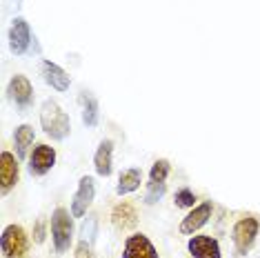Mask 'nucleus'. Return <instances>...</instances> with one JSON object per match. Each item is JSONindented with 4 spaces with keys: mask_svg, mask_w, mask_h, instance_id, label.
I'll use <instances>...</instances> for the list:
<instances>
[{
    "mask_svg": "<svg viewBox=\"0 0 260 258\" xmlns=\"http://www.w3.org/2000/svg\"><path fill=\"white\" fill-rule=\"evenodd\" d=\"M40 125L45 134L54 140H64L72 132V120L56 101H45L40 107Z\"/></svg>",
    "mask_w": 260,
    "mask_h": 258,
    "instance_id": "f257e3e1",
    "label": "nucleus"
},
{
    "mask_svg": "<svg viewBox=\"0 0 260 258\" xmlns=\"http://www.w3.org/2000/svg\"><path fill=\"white\" fill-rule=\"evenodd\" d=\"M51 240L58 254H64L72 247L74 240V214H69L64 207H56L51 214Z\"/></svg>",
    "mask_w": 260,
    "mask_h": 258,
    "instance_id": "f03ea898",
    "label": "nucleus"
},
{
    "mask_svg": "<svg viewBox=\"0 0 260 258\" xmlns=\"http://www.w3.org/2000/svg\"><path fill=\"white\" fill-rule=\"evenodd\" d=\"M258 220L253 216H242V218L234 225L232 230V238H234V251L236 256H247L256 243V236H258Z\"/></svg>",
    "mask_w": 260,
    "mask_h": 258,
    "instance_id": "7ed1b4c3",
    "label": "nucleus"
},
{
    "mask_svg": "<svg viewBox=\"0 0 260 258\" xmlns=\"http://www.w3.org/2000/svg\"><path fill=\"white\" fill-rule=\"evenodd\" d=\"M0 245H3L5 258H25L27 249H29L27 232L22 230L20 225H7V227L3 230V238H0Z\"/></svg>",
    "mask_w": 260,
    "mask_h": 258,
    "instance_id": "20e7f679",
    "label": "nucleus"
},
{
    "mask_svg": "<svg viewBox=\"0 0 260 258\" xmlns=\"http://www.w3.org/2000/svg\"><path fill=\"white\" fill-rule=\"evenodd\" d=\"M93 196H96V185H93L91 176H82L78 180V189H76L72 198V214L74 218H82L87 214V209L91 207Z\"/></svg>",
    "mask_w": 260,
    "mask_h": 258,
    "instance_id": "39448f33",
    "label": "nucleus"
},
{
    "mask_svg": "<svg viewBox=\"0 0 260 258\" xmlns=\"http://www.w3.org/2000/svg\"><path fill=\"white\" fill-rule=\"evenodd\" d=\"M56 165V149L49 145H36L29 156V172L31 176H45Z\"/></svg>",
    "mask_w": 260,
    "mask_h": 258,
    "instance_id": "423d86ee",
    "label": "nucleus"
},
{
    "mask_svg": "<svg viewBox=\"0 0 260 258\" xmlns=\"http://www.w3.org/2000/svg\"><path fill=\"white\" fill-rule=\"evenodd\" d=\"M122 258H160L156 247L145 234H134L125 240V249H122Z\"/></svg>",
    "mask_w": 260,
    "mask_h": 258,
    "instance_id": "0eeeda50",
    "label": "nucleus"
},
{
    "mask_svg": "<svg viewBox=\"0 0 260 258\" xmlns=\"http://www.w3.org/2000/svg\"><path fill=\"white\" fill-rule=\"evenodd\" d=\"M211 212H214V207H211V203H203L198 205V207H193L191 212H189L185 218L180 222V234H185V236H193L200 227L207 225V220L211 218Z\"/></svg>",
    "mask_w": 260,
    "mask_h": 258,
    "instance_id": "6e6552de",
    "label": "nucleus"
},
{
    "mask_svg": "<svg viewBox=\"0 0 260 258\" xmlns=\"http://www.w3.org/2000/svg\"><path fill=\"white\" fill-rule=\"evenodd\" d=\"M7 96H9V101H14L18 107H27V105H31V101H34V87H31V83H29L27 76L16 74L14 78L9 80Z\"/></svg>",
    "mask_w": 260,
    "mask_h": 258,
    "instance_id": "1a4fd4ad",
    "label": "nucleus"
},
{
    "mask_svg": "<svg viewBox=\"0 0 260 258\" xmlns=\"http://www.w3.org/2000/svg\"><path fill=\"white\" fill-rule=\"evenodd\" d=\"M29 43H31V29H29V22L25 18H16L14 25L9 29V49L14 54L22 56L29 49Z\"/></svg>",
    "mask_w": 260,
    "mask_h": 258,
    "instance_id": "9d476101",
    "label": "nucleus"
},
{
    "mask_svg": "<svg viewBox=\"0 0 260 258\" xmlns=\"http://www.w3.org/2000/svg\"><path fill=\"white\" fill-rule=\"evenodd\" d=\"M20 178V167H18V158L11 151H3L0 154V187L7 194L11 187L18 183Z\"/></svg>",
    "mask_w": 260,
    "mask_h": 258,
    "instance_id": "9b49d317",
    "label": "nucleus"
},
{
    "mask_svg": "<svg viewBox=\"0 0 260 258\" xmlns=\"http://www.w3.org/2000/svg\"><path fill=\"white\" fill-rule=\"evenodd\" d=\"M187 249L193 258H220V245L211 236H191Z\"/></svg>",
    "mask_w": 260,
    "mask_h": 258,
    "instance_id": "f8f14e48",
    "label": "nucleus"
},
{
    "mask_svg": "<svg viewBox=\"0 0 260 258\" xmlns=\"http://www.w3.org/2000/svg\"><path fill=\"white\" fill-rule=\"evenodd\" d=\"M40 69H43V78H45V83L49 85L51 89H56V91H67V89H69L72 80H69V74L64 72L62 67H58V64H56V62H51V60H43Z\"/></svg>",
    "mask_w": 260,
    "mask_h": 258,
    "instance_id": "ddd939ff",
    "label": "nucleus"
},
{
    "mask_svg": "<svg viewBox=\"0 0 260 258\" xmlns=\"http://www.w3.org/2000/svg\"><path fill=\"white\" fill-rule=\"evenodd\" d=\"M111 222H114L118 230H122V232L134 230V227L138 225V214H136V207L132 203H127V201L118 203L114 207V212H111Z\"/></svg>",
    "mask_w": 260,
    "mask_h": 258,
    "instance_id": "4468645a",
    "label": "nucleus"
},
{
    "mask_svg": "<svg viewBox=\"0 0 260 258\" xmlns=\"http://www.w3.org/2000/svg\"><path fill=\"white\" fill-rule=\"evenodd\" d=\"M111 156H114V143L111 140H103L96 149V156H93V167H96L98 176H107L111 174Z\"/></svg>",
    "mask_w": 260,
    "mask_h": 258,
    "instance_id": "2eb2a0df",
    "label": "nucleus"
},
{
    "mask_svg": "<svg viewBox=\"0 0 260 258\" xmlns=\"http://www.w3.org/2000/svg\"><path fill=\"white\" fill-rule=\"evenodd\" d=\"M143 183V172H140L138 167H129L125 172L120 174V178H118V185H116V194L118 196H127V194L136 191Z\"/></svg>",
    "mask_w": 260,
    "mask_h": 258,
    "instance_id": "dca6fc26",
    "label": "nucleus"
},
{
    "mask_svg": "<svg viewBox=\"0 0 260 258\" xmlns=\"http://www.w3.org/2000/svg\"><path fill=\"white\" fill-rule=\"evenodd\" d=\"M78 101H80V107H82V122H85L87 127H96L98 125V118H100L96 96L89 93V91H82Z\"/></svg>",
    "mask_w": 260,
    "mask_h": 258,
    "instance_id": "f3484780",
    "label": "nucleus"
},
{
    "mask_svg": "<svg viewBox=\"0 0 260 258\" xmlns=\"http://www.w3.org/2000/svg\"><path fill=\"white\" fill-rule=\"evenodd\" d=\"M14 143H16V156H18L20 160H22V158H27L29 147L34 145V127H31V125H20V127H16Z\"/></svg>",
    "mask_w": 260,
    "mask_h": 258,
    "instance_id": "a211bd4d",
    "label": "nucleus"
},
{
    "mask_svg": "<svg viewBox=\"0 0 260 258\" xmlns=\"http://www.w3.org/2000/svg\"><path fill=\"white\" fill-rule=\"evenodd\" d=\"M169 160H165V158H160V160H156L151 165V172H149V180L151 183H165L169 176Z\"/></svg>",
    "mask_w": 260,
    "mask_h": 258,
    "instance_id": "6ab92c4d",
    "label": "nucleus"
},
{
    "mask_svg": "<svg viewBox=\"0 0 260 258\" xmlns=\"http://www.w3.org/2000/svg\"><path fill=\"white\" fill-rule=\"evenodd\" d=\"M165 191H167V183H147V191H145V203L147 205H153L158 203L160 198L165 196Z\"/></svg>",
    "mask_w": 260,
    "mask_h": 258,
    "instance_id": "aec40b11",
    "label": "nucleus"
},
{
    "mask_svg": "<svg viewBox=\"0 0 260 258\" xmlns=\"http://www.w3.org/2000/svg\"><path fill=\"white\" fill-rule=\"evenodd\" d=\"M176 207H193V203H196V196H193L191 189H187V187H182V189L176 191V198H174Z\"/></svg>",
    "mask_w": 260,
    "mask_h": 258,
    "instance_id": "412c9836",
    "label": "nucleus"
},
{
    "mask_svg": "<svg viewBox=\"0 0 260 258\" xmlns=\"http://www.w3.org/2000/svg\"><path fill=\"white\" fill-rule=\"evenodd\" d=\"M74 258H96V254H93V247H91V243H87V240H80V243L76 245Z\"/></svg>",
    "mask_w": 260,
    "mask_h": 258,
    "instance_id": "4be33fe9",
    "label": "nucleus"
},
{
    "mask_svg": "<svg viewBox=\"0 0 260 258\" xmlns=\"http://www.w3.org/2000/svg\"><path fill=\"white\" fill-rule=\"evenodd\" d=\"M93 230H96V220L89 218V227H87V222L82 225V240H87V243H91V236L89 234H93Z\"/></svg>",
    "mask_w": 260,
    "mask_h": 258,
    "instance_id": "5701e85b",
    "label": "nucleus"
},
{
    "mask_svg": "<svg viewBox=\"0 0 260 258\" xmlns=\"http://www.w3.org/2000/svg\"><path fill=\"white\" fill-rule=\"evenodd\" d=\"M34 240H36V243H43V240H45V220H38L36 222V230H34Z\"/></svg>",
    "mask_w": 260,
    "mask_h": 258,
    "instance_id": "b1692460",
    "label": "nucleus"
}]
</instances>
